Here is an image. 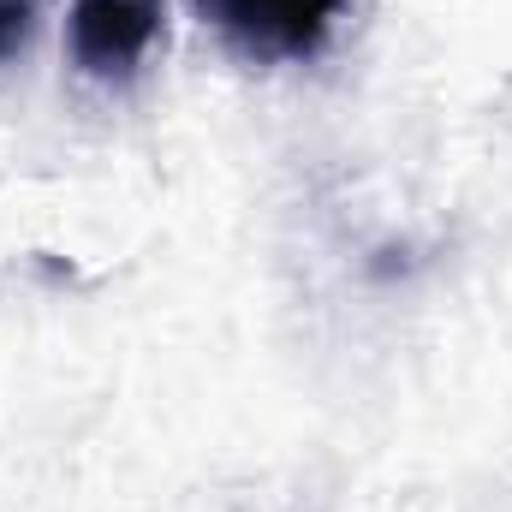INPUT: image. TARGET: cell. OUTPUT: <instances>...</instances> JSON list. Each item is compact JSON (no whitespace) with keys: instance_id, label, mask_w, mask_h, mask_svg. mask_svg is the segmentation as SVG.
<instances>
[{"instance_id":"cell-1","label":"cell","mask_w":512,"mask_h":512,"mask_svg":"<svg viewBox=\"0 0 512 512\" xmlns=\"http://www.w3.org/2000/svg\"><path fill=\"white\" fill-rule=\"evenodd\" d=\"M191 6L209 30H221L233 54L256 66L316 60L340 18V0H191Z\"/></svg>"},{"instance_id":"cell-2","label":"cell","mask_w":512,"mask_h":512,"mask_svg":"<svg viewBox=\"0 0 512 512\" xmlns=\"http://www.w3.org/2000/svg\"><path fill=\"white\" fill-rule=\"evenodd\" d=\"M161 36V0H72L66 42L84 78H131Z\"/></svg>"},{"instance_id":"cell-3","label":"cell","mask_w":512,"mask_h":512,"mask_svg":"<svg viewBox=\"0 0 512 512\" xmlns=\"http://www.w3.org/2000/svg\"><path fill=\"white\" fill-rule=\"evenodd\" d=\"M36 30V0H0V60H12Z\"/></svg>"}]
</instances>
